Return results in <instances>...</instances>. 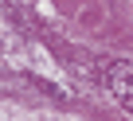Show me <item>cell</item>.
<instances>
[{"label": "cell", "mask_w": 133, "mask_h": 121, "mask_svg": "<svg viewBox=\"0 0 133 121\" xmlns=\"http://www.w3.org/2000/svg\"><path fill=\"white\" fill-rule=\"evenodd\" d=\"M106 86H110V94L133 113V63H114V67L106 70Z\"/></svg>", "instance_id": "obj_1"}]
</instances>
